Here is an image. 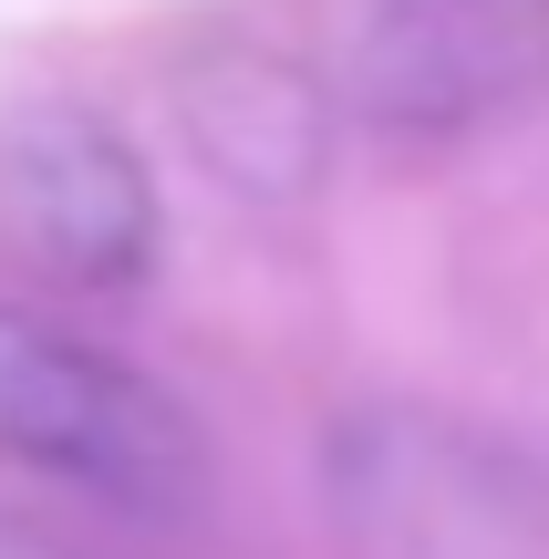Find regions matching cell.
Instances as JSON below:
<instances>
[{
    "mask_svg": "<svg viewBox=\"0 0 549 559\" xmlns=\"http://www.w3.org/2000/svg\"><path fill=\"white\" fill-rule=\"evenodd\" d=\"M0 456L104 508H135V519H166L207 487L198 415L156 394L124 353L21 311V300H0Z\"/></svg>",
    "mask_w": 549,
    "mask_h": 559,
    "instance_id": "1",
    "label": "cell"
},
{
    "mask_svg": "<svg viewBox=\"0 0 549 559\" xmlns=\"http://www.w3.org/2000/svg\"><path fill=\"white\" fill-rule=\"evenodd\" d=\"M343 83L353 124L405 156L467 145L549 104V0H363Z\"/></svg>",
    "mask_w": 549,
    "mask_h": 559,
    "instance_id": "2",
    "label": "cell"
},
{
    "mask_svg": "<svg viewBox=\"0 0 549 559\" xmlns=\"http://www.w3.org/2000/svg\"><path fill=\"white\" fill-rule=\"evenodd\" d=\"M0 218L83 290H135L156 270V177L94 104H21L0 124Z\"/></svg>",
    "mask_w": 549,
    "mask_h": 559,
    "instance_id": "3",
    "label": "cell"
},
{
    "mask_svg": "<svg viewBox=\"0 0 549 559\" xmlns=\"http://www.w3.org/2000/svg\"><path fill=\"white\" fill-rule=\"evenodd\" d=\"M0 559H52V549H41L32 528H11V519H0Z\"/></svg>",
    "mask_w": 549,
    "mask_h": 559,
    "instance_id": "4",
    "label": "cell"
}]
</instances>
